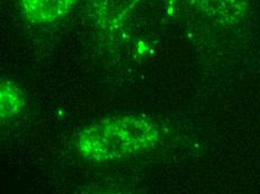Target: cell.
<instances>
[{
	"label": "cell",
	"mask_w": 260,
	"mask_h": 194,
	"mask_svg": "<svg viewBox=\"0 0 260 194\" xmlns=\"http://www.w3.org/2000/svg\"><path fill=\"white\" fill-rule=\"evenodd\" d=\"M199 12L224 26L236 25L245 17L249 0H189Z\"/></svg>",
	"instance_id": "7a4b0ae2"
},
{
	"label": "cell",
	"mask_w": 260,
	"mask_h": 194,
	"mask_svg": "<svg viewBox=\"0 0 260 194\" xmlns=\"http://www.w3.org/2000/svg\"><path fill=\"white\" fill-rule=\"evenodd\" d=\"M75 0H21L25 16L32 23H50L67 14Z\"/></svg>",
	"instance_id": "3957f363"
},
{
	"label": "cell",
	"mask_w": 260,
	"mask_h": 194,
	"mask_svg": "<svg viewBox=\"0 0 260 194\" xmlns=\"http://www.w3.org/2000/svg\"><path fill=\"white\" fill-rule=\"evenodd\" d=\"M159 129L138 117L109 118L79 135L77 147L84 157L95 161L117 160L156 146Z\"/></svg>",
	"instance_id": "6da1fadb"
},
{
	"label": "cell",
	"mask_w": 260,
	"mask_h": 194,
	"mask_svg": "<svg viewBox=\"0 0 260 194\" xmlns=\"http://www.w3.org/2000/svg\"><path fill=\"white\" fill-rule=\"evenodd\" d=\"M25 106L21 90L9 81H4L0 89V111L2 122L12 119Z\"/></svg>",
	"instance_id": "277c9868"
}]
</instances>
